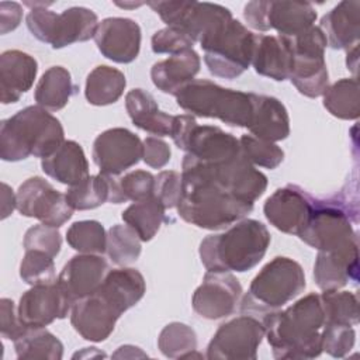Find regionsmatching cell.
I'll return each mask as SVG.
<instances>
[{
  "mask_svg": "<svg viewBox=\"0 0 360 360\" xmlns=\"http://www.w3.org/2000/svg\"><path fill=\"white\" fill-rule=\"evenodd\" d=\"M325 322L319 294L311 292L285 309L262 318L264 335L276 359H314L322 353L321 330Z\"/></svg>",
  "mask_w": 360,
  "mask_h": 360,
  "instance_id": "1",
  "label": "cell"
},
{
  "mask_svg": "<svg viewBox=\"0 0 360 360\" xmlns=\"http://www.w3.org/2000/svg\"><path fill=\"white\" fill-rule=\"evenodd\" d=\"M181 197L177 212L181 219L202 229H224L245 218L255 204L245 202L183 158Z\"/></svg>",
  "mask_w": 360,
  "mask_h": 360,
  "instance_id": "2",
  "label": "cell"
},
{
  "mask_svg": "<svg viewBox=\"0 0 360 360\" xmlns=\"http://www.w3.org/2000/svg\"><path fill=\"white\" fill-rule=\"evenodd\" d=\"M270 240L264 224L242 218L225 232L207 235L200 243V259L207 271L245 273L264 257Z\"/></svg>",
  "mask_w": 360,
  "mask_h": 360,
  "instance_id": "3",
  "label": "cell"
},
{
  "mask_svg": "<svg viewBox=\"0 0 360 360\" xmlns=\"http://www.w3.org/2000/svg\"><path fill=\"white\" fill-rule=\"evenodd\" d=\"M63 142L60 121L39 105H28L0 125V158L4 162H20L30 156L44 159Z\"/></svg>",
  "mask_w": 360,
  "mask_h": 360,
  "instance_id": "4",
  "label": "cell"
},
{
  "mask_svg": "<svg viewBox=\"0 0 360 360\" xmlns=\"http://www.w3.org/2000/svg\"><path fill=\"white\" fill-rule=\"evenodd\" d=\"M305 285L301 264L290 257L277 256L264 264L252 280L242 297L240 312L263 318L297 298Z\"/></svg>",
  "mask_w": 360,
  "mask_h": 360,
  "instance_id": "5",
  "label": "cell"
},
{
  "mask_svg": "<svg viewBox=\"0 0 360 360\" xmlns=\"http://www.w3.org/2000/svg\"><path fill=\"white\" fill-rule=\"evenodd\" d=\"M174 97L177 105L193 117L217 118L232 127H250L252 93L225 89L207 79H194Z\"/></svg>",
  "mask_w": 360,
  "mask_h": 360,
  "instance_id": "6",
  "label": "cell"
},
{
  "mask_svg": "<svg viewBox=\"0 0 360 360\" xmlns=\"http://www.w3.org/2000/svg\"><path fill=\"white\" fill-rule=\"evenodd\" d=\"M25 4L31 7L25 17L30 32L53 49L94 38L100 24L97 14L86 7H70L55 13L46 8L48 3L28 1Z\"/></svg>",
  "mask_w": 360,
  "mask_h": 360,
  "instance_id": "7",
  "label": "cell"
},
{
  "mask_svg": "<svg viewBox=\"0 0 360 360\" xmlns=\"http://www.w3.org/2000/svg\"><path fill=\"white\" fill-rule=\"evenodd\" d=\"M255 35L239 20L232 18L204 38L200 46L210 73L232 80L248 70L252 63Z\"/></svg>",
  "mask_w": 360,
  "mask_h": 360,
  "instance_id": "8",
  "label": "cell"
},
{
  "mask_svg": "<svg viewBox=\"0 0 360 360\" xmlns=\"http://www.w3.org/2000/svg\"><path fill=\"white\" fill-rule=\"evenodd\" d=\"M352 215L349 204L343 200L314 198L307 224L297 236L318 252L359 242Z\"/></svg>",
  "mask_w": 360,
  "mask_h": 360,
  "instance_id": "9",
  "label": "cell"
},
{
  "mask_svg": "<svg viewBox=\"0 0 360 360\" xmlns=\"http://www.w3.org/2000/svg\"><path fill=\"white\" fill-rule=\"evenodd\" d=\"M292 68L290 82L305 97H321L329 86V75L325 62L328 46L322 30L312 25L297 37L290 38Z\"/></svg>",
  "mask_w": 360,
  "mask_h": 360,
  "instance_id": "10",
  "label": "cell"
},
{
  "mask_svg": "<svg viewBox=\"0 0 360 360\" xmlns=\"http://www.w3.org/2000/svg\"><path fill=\"white\" fill-rule=\"evenodd\" d=\"M162 21L184 32L193 42H201L208 35L232 20L229 8L207 1H148Z\"/></svg>",
  "mask_w": 360,
  "mask_h": 360,
  "instance_id": "11",
  "label": "cell"
},
{
  "mask_svg": "<svg viewBox=\"0 0 360 360\" xmlns=\"http://www.w3.org/2000/svg\"><path fill=\"white\" fill-rule=\"evenodd\" d=\"M248 25L256 31L276 30L283 37H297L311 28L316 10L307 1H249L243 7Z\"/></svg>",
  "mask_w": 360,
  "mask_h": 360,
  "instance_id": "12",
  "label": "cell"
},
{
  "mask_svg": "<svg viewBox=\"0 0 360 360\" xmlns=\"http://www.w3.org/2000/svg\"><path fill=\"white\" fill-rule=\"evenodd\" d=\"M264 338L262 321L252 315L236 316L222 323L207 346L210 360H255Z\"/></svg>",
  "mask_w": 360,
  "mask_h": 360,
  "instance_id": "13",
  "label": "cell"
},
{
  "mask_svg": "<svg viewBox=\"0 0 360 360\" xmlns=\"http://www.w3.org/2000/svg\"><path fill=\"white\" fill-rule=\"evenodd\" d=\"M15 197L17 211L21 215L35 218L41 224L53 228H60L66 224L75 211L66 195L39 176L30 177L20 184Z\"/></svg>",
  "mask_w": 360,
  "mask_h": 360,
  "instance_id": "14",
  "label": "cell"
},
{
  "mask_svg": "<svg viewBox=\"0 0 360 360\" xmlns=\"http://www.w3.org/2000/svg\"><path fill=\"white\" fill-rule=\"evenodd\" d=\"M184 158L197 165L228 193L245 202L255 204L267 188V177L242 155V150L238 156L217 165L200 163L188 155H184Z\"/></svg>",
  "mask_w": 360,
  "mask_h": 360,
  "instance_id": "15",
  "label": "cell"
},
{
  "mask_svg": "<svg viewBox=\"0 0 360 360\" xmlns=\"http://www.w3.org/2000/svg\"><path fill=\"white\" fill-rule=\"evenodd\" d=\"M242 292L239 280L231 271H207L193 294L191 305L201 318L215 321L235 311Z\"/></svg>",
  "mask_w": 360,
  "mask_h": 360,
  "instance_id": "16",
  "label": "cell"
},
{
  "mask_svg": "<svg viewBox=\"0 0 360 360\" xmlns=\"http://www.w3.org/2000/svg\"><path fill=\"white\" fill-rule=\"evenodd\" d=\"M124 311L98 288L73 302L70 309V323L86 340L103 342L114 330L118 318Z\"/></svg>",
  "mask_w": 360,
  "mask_h": 360,
  "instance_id": "17",
  "label": "cell"
},
{
  "mask_svg": "<svg viewBox=\"0 0 360 360\" xmlns=\"http://www.w3.org/2000/svg\"><path fill=\"white\" fill-rule=\"evenodd\" d=\"M143 143L127 128H110L93 142V160L100 173L120 176L142 159Z\"/></svg>",
  "mask_w": 360,
  "mask_h": 360,
  "instance_id": "18",
  "label": "cell"
},
{
  "mask_svg": "<svg viewBox=\"0 0 360 360\" xmlns=\"http://www.w3.org/2000/svg\"><path fill=\"white\" fill-rule=\"evenodd\" d=\"M73 302L58 283L31 285L18 302L17 314L25 328H45L55 319H63Z\"/></svg>",
  "mask_w": 360,
  "mask_h": 360,
  "instance_id": "19",
  "label": "cell"
},
{
  "mask_svg": "<svg viewBox=\"0 0 360 360\" xmlns=\"http://www.w3.org/2000/svg\"><path fill=\"white\" fill-rule=\"evenodd\" d=\"M314 197L295 184L277 188L263 205L267 221L278 231L298 235L307 224Z\"/></svg>",
  "mask_w": 360,
  "mask_h": 360,
  "instance_id": "20",
  "label": "cell"
},
{
  "mask_svg": "<svg viewBox=\"0 0 360 360\" xmlns=\"http://www.w3.org/2000/svg\"><path fill=\"white\" fill-rule=\"evenodd\" d=\"M141 38L138 22L125 17L104 18L94 35L101 55L117 63H131L138 58Z\"/></svg>",
  "mask_w": 360,
  "mask_h": 360,
  "instance_id": "21",
  "label": "cell"
},
{
  "mask_svg": "<svg viewBox=\"0 0 360 360\" xmlns=\"http://www.w3.org/2000/svg\"><path fill=\"white\" fill-rule=\"evenodd\" d=\"M108 264L101 255L80 253L69 259L56 283L72 302L93 294L103 283Z\"/></svg>",
  "mask_w": 360,
  "mask_h": 360,
  "instance_id": "22",
  "label": "cell"
},
{
  "mask_svg": "<svg viewBox=\"0 0 360 360\" xmlns=\"http://www.w3.org/2000/svg\"><path fill=\"white\" fill-rule=\"evenodd\" d=\"M314 280L322 291L340 290L359 280V242L332 250H319L314 264Z\"/></svg>",
  "mask_w": 360,
  "mask_h": 360,
  "instance_id": "23",
  "label": "cell"
},
{
  "mask_svg": "<svg viewBox=\"0 0 360 360\" xmlns=\"http://www.w3.org/2000/svg\"><path fill=\"white\" fill-rule=\"evenodd\" d=\"M186 155L205 165H217L240 153L236 136L215 125H195L186 143Z\"/></svg>",
  "mask_w": 360,
  "mask_h": 360,
  "instance_id": "24",
  "label": "cell"
},
{
  "mask_svg": "<svg viewBox=\"0 0 360 360\" xmlns=\"http://www.w3.org/2000/svg\"><path fill=\"white\" fill-rule=\"evenodd\" d=\"M38 62L34 56L18 49H8L0 55V101L17 103L27 93L37 77Z\"/></svg>",
  "mask_w": 360,
  "mask_h": 360,
  "instance_id": "25",
  "label": "cell"
},
{
  "mask_svg": "<svg viewBox=\"0 0 360 360\" xmlns=\"http://www.w3.org/2000/svg\"><path fill=\"white\" fill-rule=\"evenodd\" d=\"M256 73L283 82L290 77L292 52L290 38L283 35H255V46L250 63Z\"/></svg>",
  "mask_w": 360,
  "mask_h": 360,
  "instance_id": "26",
  "label": "cell"
},
{
  "mask_svg": "<svg viewBox=\"0 0 360 360\" xmlns=\"http://www.w3.org/2000/svg\"><path fill=\"white\" fill-rule=\"evenodd\" d=\"M328 46L350 49L360 38V1H340L319 22Z\"/></svg>",
  "mask_w": 360,
  "mask_h": 360,
  "instance_id": "27",
  "label": "cell"
},
{
  "mask_svg": "<svg viewBox=\"0 0 360 360\" xmlns=\"http://www.w3.org/2000/svg\"><path fill=\"white\" fill-rule=\"evenodd\" d=\"M253 117L250 134L256 138L278 142L290 135V117L285 105L273 96L252 93Z\"/></svg>",
  "mask_w": 360,
  "mask_h": 360,
  "instance_id": "28",
  "label": "cell"
},
{
  "mask_svg": "<svg viewBox=\"0 0 360 360\" xmlns=\"http://www.w3.org/2000/svg\"><path fill=\"white\" fill-rule=\"evenodd\" d=\"M200 66L198 53L194 49H187L156 62L150 69V79L158 90L176 96L181 87L194 80Z\"/></svg>",
  "mask_w": 360,
  "mask_h": 360,
  "instance_id": "29",
  "label": "cell"
},
{
  "mask_svg": "<svg viewBox=\"0 0 360 360\" xmlns=\"http://www.w3.org/2000/svg\"><path fill=\"white\" fill-rule=\"evenodd\" d=\"M117 176L91 174L75 186H69L65 195L73 210L84 211L94 210L104 202L121 204L125 202L120 188Z\"/></svg>",
  "mask_w": 360,
  "mask_h": 360,
  "instance_id": "30",
  "label": "cell"
},
{
  "mask_svg": "<svg viewBox=\"0 0 360 360\" xmlns=\"http://www.w3.org/2000/svg\"><path fill=\"white\" fill-rule=\"evenodd\" d=\"M46 176L66 186H75L89 174V162L76 141H65L51 156L41 160Z\"/></svg>",
  "mask_w": 360,
  "mask_h": 360,
  "instance_id": "31",
  "label": "cell"
},
{
  "mask_svg": "<svg viewBox=\"0 0 360 360\" xmlns=\"http://www.w3.org/2000/svg\"><path fill=\"white\" fill-rule=\"evenodd\" d=\"M125 108L135 127L158 136H169L174 115L160 111L155 97L143 89H132L125 96Z\"/></svg>",
  "mask_w": 360,
  "mask_h": 360,
  "instance_id": "32",
  "label": "cell"
},
{
  "mask_svg": "<svg viewBox=\"0 0 360 360\" xmlns=\"http://www.w3.org/2000/svg\"><path fill=\"white\" fill-rule=\"evenodd\" d=\"M98 290L110 297L124 312L138 304L146 291L143 276L132 267L108 270Z\"/></svg>",
  "mask_w": 360,
  "mask_h": 360,
  "instance_id": "33",
  "label": "cell"
},
{
  "mask_svg": "<svg viewBox=\"0 0 360 360\" xmlns=\"http://www.w3.org/2000/svg\"><path fill=\"white\" fill-rule=\"evenodd\" d=\"M77 87L72 82L70 72L63 66H51L38 80L34 91L37 105L48 111L62 110Z\"/></svg>",
  "mask_w": 360,
  "mask_h": 360,
  "instance_id": "34",
  "label": "cell"
},
{
  "mask_svg": "<svg viewBox=\"0 0 360 360\" xmlns=\"http://www.w3.org/2000/svg\"><path fill=\"white\" fill-rule=\"evenodd\" d=\"M125 86L127 79L121 70L100 65L87 75L84 96L91 105H108L121 98Z\"/></svg>",
  "mask_w": 360,
  "mask_h": 360,
  "instance_id": "35",
  "label": "cell"
},
{
  "mask_svg": "<svg viewBox=\"0 0 360 360\" xmlns=\"http://www.w3.org/2000/svg\"><path fill=\"white\" fill-rule=\"evenodd\" d=\"M15 356L20 360H60L62 342L45 328H27L14 340Z\"/></svg>",
  "mask_w": 360,
  "mask_h": 360,
  "instance_id": "36",
  "label": "cell"
},
{
  "mask_svg": "<svg viewBox=\"0 0 360 360\" xmlns=\"http://www.w3.org/2000/svg\"><path fill=\"white\" fill-rule=\"evenodd\" d=\"M166 208L153 195L150 198L136 201L127 207L121 217L122 221L131 226L139 236L142 242L153 239V236L160 229L163 221L166 219Z\"/></svg>",
  "mask_w": 360,
  "mask_h": 360,
  "instance_id": "37",
  "label": "cell"
},
{
  "mask_svg": "<svg viewBox=\"0 0 360 360\" xmlns=\"http://www.w3.org/2000/svg\"><path fill=\"white\" fill-rule=\"evenodd\" d=\"M323 107L336 118L357 120L360 115V94L357 77H345L328 86Z\"/></svg>",
  "mask_w": 360,
  "mask_h": 360,
  "instance_id": "38",
  "label": "cell"
},
{
  "mask_svg": "<svg viewBox=\"0 0 360 360\" xmlns=\"http://www.w3.org/2000/svg\"><path fill=\"white\" fill-rule=\"evenodd\" d=\"M158 347L169 359L202 357L197 353V335L194 329L181 322L167 323L159 333Z\"/></svg>",
  "mask_w": 360,
  "mask_h": 360,
  "instance_id": "39",
  "label": "cell"
},
{
  "mask_svg": "<svg viewBox=\"0 0 360 360\" xmlns=\"http://www.w3.org/2000/svg\"><path fill=\"white\" fill-rule=\"evenodd\" d=\"M138 233L127 224H115L107 232L105 253L117 266H128L138 260L142 246Z\"/></svg>",
  "mask_w": 360,
  "mask_h": 360,
  "instance_id": "40",
  "label": "cell"
},
{
  "mask_svg": "<svg viewBox=\"0 0 360 360\" xmlns=\"http://www.w3.org/2000/svg\"><path fill=\"white\" fill-rule=\"evenodd\" d=\"M66 242L79 253L103 255L107 248V232L98 221H76L66 231Z\"/></svg>",
  "mask_w": 360,
  "mask_h": 360,
  "instance_id": "41",
  "label": "cell"
},
{
  "mask_svg": "<svg viewBox=\"0 0 360 360\" xmlns=\"http://www.w3.org/2000/svg\"><path fill=\"white\" fill-rule=\"evenodd\" d=\"M319 297L325 315L323 323H345L352 326L359 323V301L356 294L350 291L328 290Z\"/></svg>",
  "mask_w": 360,
  "mask_h": 360,
  "instance_id": "42",
  "label": "cell"
},
{
  "mask_svg": "<svg viewBox=\"0 0 360 360\" xmlns=\"http://www.w3.org/2000/svg\"><path fill=\"white\" fill-rule=\"evenodd\" d=\"M242 155L253 165L264 169H276L284 160V150L274 142L253 135H242L239 139Z\"/></svg>",
  "mask_w": 360,
  "mask_h": 360,
  "instance_id": "43",
  "label": "cell"
},
{
  "mask_svg": "<svg viewBox=\"0 0 360 360\" xmlns=\"http://www.w3.org/2000/svg\"><path fill=\"white\" fill-rule=\"evenodd\" d=\"M20 277L30 285L55 283L53 257L41 250H25L20 264Z\"/></svg>",
  "mask_w": 360,
  "mask_h": 360,
  "instance_id": "44",
  "label": "cell"
},
{
  "mask_svg": "<svg viewBox=\"0 0 360 360\" xmlns=\"http://www.w3.org/2000/svg\"><path fill=\"white\" fill-rule=\"evenodd\" d=\"M356 332L352 325L323 323L321 330L322 352L332 357H345L353 349Z\"/></svg>",
  "mask_w": 360,
  "mask_h": 360,
  "instance_id": "45",
  "label": "cell"
},
{
  "mask_svg": "<svg viewBox=\"0 0 360 360\" xmlns=\"http://www.w3.org/2000/svg\"><path fill=\"white\" fill-rule=\"evenodd\" d=\"M124 201H142L155 195V176L146 170H132L118 179Z\"/></svg>",
  "mask_w": 360,
  "mask_h": 360,
  "instance_id": "46",
  "label": "cell"
},
{
  "mask_svg": "<svg viewBox=\"0 0 360 360\" xmlns=\"http://www.w3.org/2000/svg\"><path fill=\"white\" fill-rule=\"evenodd\" d=\"M22 246L25 250H41L56 257L62 248V236L58 228L39 224L27 229Z\"/></svg>",
  "mask_w": 360,
  "mask_h": 360,
  "instance_id": "47",
  "label": "cell"
},
{
  "mask_svg": "<svg viewBox=\"0 0 360 360\" xmlns=\"http://www.w3.org/2000/svg\"><path fill=\"white\" fill-rule=\"evenodd\" d=\"M152 51L155 53L174 55L187 49H193L194 42L180 30L165 27L156 31L152 37Z\"/></svg>",
  "mask_w": 360,
  "mask_h": 360,
  "instance_id": "48",
  "label": "cell"
},
{
  "mask_svg": "<svg viewBox=\"0 0 360 360\" xmlns=\"http://www.w3.org/2000/svg\"><path fill=\"white\" fill-rule=\"evenodd\" d=\"M155 197L166 210L176 208L181 197V174L174 170H163L155 176Z\"/></svg>",
  "mask_w": 360,
  "mask_h": 360,
  "instance_id": "49",
  "label": "cell"
},
{
  "mask_svg": "<svg viewBox=\"0 0 360 360\" xmlns=\"http://www.w3.org/2000/svg\"><path fill=\"white\" fill-rule=\"evenodd\" d=\"M142 160L152 169L165 167L172 156V150L167 142L158 136H146L143 139Z\"/></svg>",
  "mask_w": 360,
  "mask_h": 360,
  "instance_id": "50",
  "label": "cell"
},
{
  "mask_svg": "<svg viewBox=\"0 0 360 360\" xmlns=\"http://www.w3.org/2000/svg\"><path fill=\"white\" fill-rule=\"evenodd\" d=\"M0 332L4 339L15 340L27 328L21 323L14 302L10 298L0 301Z\"/></svg>",
  "mask_w": 360,
  "mask_h": 360,
  "instance_id": "51",
  "label": "cell"
},
{
  "mask_svg": "<svg viewBox=\"0 0 360 360\" xmlns=\"http://www.w3.org/2000/svg\"><path fill=\"white\" fill-rule=\"evenodd\" d=\"M197 125V121L193 115L190 114H181V115H174L173 120V125H172V131H170V138L173 139L174 145L184 150L186 149V143H187V138L191 132V129Z\"/></svg>",
  "mask_w": 360,
  "mask_h": 360,
  "instance_id": "52",
  "label": "cell"
},
{
  "mask_svg": "<svg viewBox=\"0 0 360 360\" xmlns=\"http://www.w3.org/2000/svg\"><path fill=\"white\" fill-rule=\"evenodd\" d=\"M22 18V8L15 1L0 3V32L4 35L15 30Z\"/></svg>",
  "mask_w": 360,
  "mask_h": 360,
  "instance_id": "53",
  "label": "cell"
},
{
  "mask_svg": "<svg viewBox=\"0 0 360 360\" xmlns=\"http://www.w3.org/2000/svg\"><path fill=\"white\" fill-rule=\"evenodd\" d=\"M1 219H6L17 208V197L8 184H1Z\"/></svg>",
  "mask_w": 360,
  "mask_h": 360,
  "instance_id": "54",
  "label": "cell"
},
{
  "mask_svg": "<svg viewBox=\"0 0 360 360\" xmlns=\"http://www.w3.org/2000/svg\"><path fill=\"white\" fill-rule=\"evenodd\" d=\"M359 44L347 49V56H346V66L350 69L354 75L357 73V63H359Z\"/></svg>",
  "mask_w": 360,
  "mask_h": 360,
  "instance_id": "55",
  "label": "cell"
}]
</instances>
